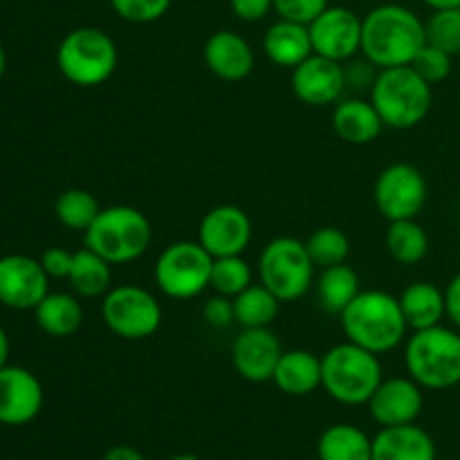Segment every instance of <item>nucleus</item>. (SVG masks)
I'll list each match as a JSON object with an SVG mask.
<instances>
[{
  "instance_id": "1",
  "label": "nucleus",
  "mask_w": 460,
  "mask_h": 460,
  "mask_svg": "<svg viewBox=\"0 0 460 460\" xmlns=\"http://www.w3.org/2000/svg\"><path fill=\"white\" fill-rule=\"evenodd\" d=\"M425 45V22L402 4H380L362 18L364 58L380 70L411 66Z\"/></svg>"
},
{
  "instance_id": "2",
  "label": "nucleus",
  "mask_w": 460,
  "mask_h": 460,
  "mask_svg": "<svg viewBox=\"0 0 460 460\" xmlns=\"http://www.w3.org/2000/svg\"><path fill=\"white\" fill-rule=\"evenodd\" d=\"M340 317L349 341L376 355L402 344L409 331L400 301L382 290L359 292Z\"/></svg>"
},
{
  "instance_id": "3",
  "label": "nucleus",
  "mask_w": 460,
  "mask_h": 460,
  "mask_svg": "<svg viewBox=\"0 0 460 460\" xmlns=\"http://www.w3.org/2000/svg\"><path fill=\"white\" fill-rule=\"evenodd\" d=\"M431 85L411 66L385 67L371 88V103L382 124L407 130L425 121L431 111Z\"/></svg>"
},
{
  "instance_id": "4",
  "label": "nucleus",
  "mask_w": 460,
  "mask_h": 460,
  "mask_svg": "<svg viewBox=\"0 0 460 460\" xmlns=\"http://www.w3.org/2000/svg\"><path fill=\"white\" fill-rule=\"evenodd\" d=\"M409 377L431 391L460 385V335L452 328L431 326L413 331L404 349Z\"/></svg>"
},
{
  "instance_id": "5",
  "label": "nucleus",
  "mask_w": 460,
  "mask_h": 460,
  "mask_svg": "<svg viewBox=\"0 0 460 460\" xmlns=\"http://www.w3.org/2000/svg\"><path fill=\"white\" fill-rule=\"evenodd\" d=\"M382 385V367L376 353L344 341L322 358V386L341 404H368Z\"/></svg>"
},
{
  "instance_id": "6",
  "label": "nucleus",
  "mask_w": 460,
  "mask_h": 460,
  "mask_svg": "<svg viewBox=\"0 0 460 460\" xmlns=\"http://www.w3.org/2000/svg\"><path fill=\"white\" fill-rule=\"evenodd\" d=\"M151 223L139 209L128 205L106 207L84 232L88 250L97 252L111 265L137 261L151 245Z\"/></svg>"
},
{
  "instance_id": "7",
  "label": "nucleus",
  "mask_w": 460,
  "mask_h": 460,
  "mask_svg": "<svg viewBox=\"0 0 460 460\" xmlns=\"http://www.w3.org/2000/svg\"><path fill=\"white\" fill-rule=\"evenodd\" d=\"M117 45L97 27H76L67 31L57 49V66L70 84L94 88L106 84L117 67Z\"/></svg>"
},
{
  "instance_id": "8",
  "label": "nucleus",
  "mask_w": 460,
  "mask_h": 460,
  "mask_svg": "<svg viewBox=\"0 0 460 460\" xmlns=\"http://www.w3.org/2000/svg\"><path fill=\"white\" fill-rule=\"evenodd\" d=\"M259 277L281 304L301 299L314 281V263L305 243L292 236L270 241L259 256Z\"/></svg>"
},
{
  "instance_id": "9",
  "label": "nucleus",
  "mask_w": 460,
  "mask_h": 460,
  "mask_svg": "<svg viewBox=\"0 0 460 460\" xmlns=\"http://www.w3.org/2000/svg\"><path fill=\"white\" fill-rule=\"evenodd\" d=\"M214 256L193 241L166 247L155 263V283L166 296L178 301L193 299L211 286Z\"/></svg>"
},
{
  "instance_id": "10",
  "label": "nucleus",
  "mask_w": 460,
  "mask_h": 460,
  "mask_svg": "<svg viewBox=\"0 0 460 460\" xmlns=\"http://www.w3.org/2000/svg\"><path fill=\"white\" fill-rule=\"evenodd\" d=\"M102 317L112 335L128 341L155 335L162 323L160 301L139 286L112 288L103 295Z\"/></svg>"
},
{
  "instance_id": "11",
  "label": "nucleus",
  "mask_w": 460,
  "mask_h": 460,
  "mask_svg": "<svg viewBox=\"0 0 460 460\" xmlns=\"http://www.w3.org/2000/svg\"><path fill=\"white\" fill-rule=\"evenodd\" d=\"M373 200L389 223L416 218L427 202V180L413 164H391L377 175Z\"/></svg>"
},
{
  "instance_id": "12",
  "label": "nucleus",
  "mask_w": 460,
  "mask_h": 460,
  "mask_svg": "<svg viewBox=\"0 0 460 460\" xmlns=\"http://www.w3.org/2000/svg\"><path fill=\"white\" fill-rule=\"evenodd\" d=\"M313 52L332 61H349L362 49V18L346 7L328 4L308 25Z\"/></svg>"
},
{
  "instance_id": "13",
  "label": "nucleus",
  "mask_w": 460,
  "mask_h": 460,
  "mask_svg": "<svg viewBox=\"0 0 460 460\" xmlns=\"http://www.w3.org/2000/svg\"><path fill=\"white\" fill-rule=\"evenodd\" d=\"M40 261L25 254L0 259V304L12 310H34L49 292Z\"/></svg>"
},
{
  "instance_id": "14",
  "label": "nucleus",
  "mask_w": 460,
  "mask_h": 460,
  "mask_svg": "<svg viewBox=\"0 0 460 460\" xmlns=\"http://www.w3.org/2000/svg\"><path fill=\"white\" fill-rule=\"evenodd\" d=\"M198 243L214 259L241 256L252 243V220L241 207L220 205L207 211L198 227Z\"/></svg>"
},
{
  "instance_id": "15",
  "label": "nucleus",
  "mask_w": 460,
  "mask_h": 460,
  "mask_svg": "<svg viewBox=\"0 0 460 460\" xmlns=\"http://www.w3.org/2000/svg\"><path fill=\"white\" fill-rule=\"evenodd\" d=\"M283 349L270 328H243L232 344V364L247 382L272 380Z\"/></svg>"
},
{
  "instance_id": "16",
  "label": "nucleus",
  "mask_w": 460,
  "mask_h": 460,
  "mask_svg": "<svg viewBox=\"0 0 460 460\" xmlns=\"http://www.w3.org/2000/svg\"><path fill=\"white\" fill-rule=\"evenodd\" d=\"M43 409V386L22 367L0 368V425L22 427Z\"/></svg>"
},
{
  "instance_id": "17",
  "label": "nucleus",
  "mask_w": 460,
  "mask_h": 460,
  "mask_svg": "<svg viewBox=\"0 0 460 460\" xmlns=\"http://www.w3.org/2000/svg\"><path fill=\"white\" fill-rule=\"evenodd\" d=\"M344 88V67L340 61L310 54L304 63L292 67V93L308 106L319 108L335 103Z\"/></svg>"
},
{
  "instance_id": "18",
  "label": "nucleus",
  "mask_w": 460,
  "mask_h": 460,
  "mask_svg": "<svg viewBox=\"0 0 460 460\" xmlns=\"http://www.w3.org/2000/svg\"><path fill=\"white\" fill-rule=\"evenodd\" d=\"M422 386L411 377L382 380L376 394L368 400V411L373 420L382 427L411 425L422 411Z\"/></svg>"
},
{
  "instance_id": "19",
  "label": "nucleus",
  "mask_w": 460,
  "mask_h": 460,
  "mask_svg": "<svg viewBox=\"0 0 460 460\" xmlns=\"http://www.w3.org/2000/svg\"><path fill=\"white\" fill-rule=\"evenodd\" d=\"M205 66L223 81H243L254 70V52L241 34L220 30L205 43Z\"/></svg>"
},
{
  "instance_id": "20",
  "label": "nucleus",
  "mask_w": 460,
  "mask_h": 460,
  "mask_svg": "<svg viewBox=\"0 0 460 460\" xmlns=\"http://www.w3.org/2000/svg\"><path fill=\"white\" fill-rule=\"evenodd\" d=\"M371 460H436L434 438L413 422L382 427L373 438Z\"/></svg>"
},
{
  "instance_id": "21",
  "label": "nucleus",
  "mask_w": 460,
  "mask_h": 460,
  "mask_svg": "<svg viewBox=\"0 0 460 460\" xmlns=\"http://www.w3.org/2000/svg\"><path fill=\"white\" fill-rule=\"evenodd\" d=\"M272 382L286 395H310L322 386V359L310 350H283Z\"/></svg>"
},
{
  "instance_id": "22",
  "label": "nucleus",
  "mask_w": 460,
  "mask_h": 460,
  "mask_svg": "<svg viewBox=\"0 0 460 460\" xmlns=\"http://www.w3.org/2000/svg\"><path fill=\"white\" fill-rule=\"evenodd\" d=\"M263 49L270 61L279 67H296L313 52L308 25L292 21H279L268 30L263 39Z\"/></svg>"
},
{
  "instance_id": "23",
  "label": "nucleus",
  "mask_w": 460,
  "mask_h": 460,
  "mask_svg": "<svg viewBox=\"0 0 460 460\" xmlns=\"http://www.w3.org/2000/svg\"><path fill=\"white\" fill-rule=\"evenodd\" d=\"M332 128L349 144H371L382 133L385 124L371 102L346 99L332 111Z\"/></svg>"
},
{
  "instance_id": "24",
  "label": "nucleus",
  "mask_w": 460,
  "mask_h": 460,
  "mask_svg": "<svg viewBox=\"0 0 460 460\" xmlns=\"http://www.w3.org/2000/svg\"><path fill=\"white\" fill-rule=\"evenodd\" d=\"M398 301L404 319H407V326L413 328V331L438 326L445 314H447L445 292L429 281H418L404 288Z\"/></svg>"
},
{
  "instance_id": "25",
  "label": "nucleus",
  "mask_w": 460,
  "mask_h": 460,
  "mask_svg": "<svg viewBox=\"0 0 460 460\" xmlns=\"http://www.w3.org/2000/svg\"><path fill=\"white\" fill-rule=\"evenodd\" d=\"M34 313L40 331L57 340L75 335L84 322V308L76 296L67 295V292H48V296L36 305Z\"/></svg>"
},
{
  "instance_id": "26",
  "label": "nucleus",
  "mask_w": 460,
  "mask_h": 460,
  "mask_svg": "<svg viewBox=\"0 0 460 460\" xmlns=\"http://www.w3.org/2000/svg\"><path fill=\"white\" fill-rule=\"evenodd\" d=\"M67 281H70L72 290L85 299L103 296L111 290V263L97 252L84 247V250L75 252Z\"/></svg>"
},
{
  "instance_id": "27",
  "label": "nucleus",
  "mask_w": 460,
  "mask_h": 460,
  "mask_svg": "<svg viewBox=\"0 0 460 460\" xmlns=\"http://www.w3.org/2000/svg\"><path fill=\"white\" fill-rule=\"evenodd\" d=\"M373 440L353 425H332L317 443L319 460H371Z\"/></svg>"
},
{
  "instance_id": "28",
  "label": "nucleus",
  "mask_w": 460,
  "mask_h": 460,
  "mask_svg": "<svg viewBox=\"0 0 460 460\" xmlns=\"http://www.w3.org/2000/svg\"><path fill=\"white\" fill-rule=\"evenodd\" d=\"M319 301L332 314H341L349 308L350 301L359 295V274L350 265L340 263L323 268L317 281Z\"/></svg>"
},
{
  "instance_id": "29",
  "label": "nucleus",
  "mask_w": 460,
  "mask_h": 460,
  "mask_svg": "<svg viewBox=\"0 0 460 460\" xmlns=\"http://www.w3.org/2000/svg\"><path fill=\"white\" fill-rule=\"evenodd\" d=\"M386 250L400 265H416L429 252V236L416 218L394 220L386 229Z\"/></svg>"
},
{
  "instance_id": "30",
  "label": "nucleus",
  "mask_w": 460,
  "mask_h": 460,
  "mask_svg": "<svg viewBox=\"0 0 460 460\" xmlns=\"http://www.w3.org/2000/svg\"><path fill=\"white\" fill-rule=\"evenodd\" d=\"M279 304L281 301L263 283H252L241 295L234 296V317L241 328H270L279 314Z\"/></svg>"
},
{
  "instance_id": "31",
  "label": "nucleus",
  "mask_w": 460,
  "mask_h": 460,
  "mask_svg": "<svg viewBox=\"0 0 460 460\" xmlns=\"http://www.w3.org/2000/svg\"><path fill=\"white\" fill-rule=\"evenodd\" d=\"M99 211H102L99 200L85 189H67L54 202V214L58 223L76 232H85L97 220Z\"/></svg>"
},
{
  "instance_id": "32",
  "label": "nucleus",
  "mask_w": 460,
  "mask_h": 460,
  "mask_svg": "<svg viewBox=\"0 0 460 460\" xmlns=\"http://www.w3.org/2000/svg\"><path fill=\"white\" fill-rule=\"evenodd\" d=\"M308 254L313 259L314 268H331V265L346 263L350 252V241L341 229L337 227H322L314 229L310 238L305 241Z\"/></svg>"
},
{
  "instance_id": "33",
  "label": "nucleus",
  "mask_w": 460,
  "mask_h": 460,
  "mask_svg": "<svg viewBox=\"0 0 460 460\" xmlns=\"http://www.w3.org/2000/svg\"><path fill=\"white\" fill-rule=\"evenodd\" d=\"M252 286V270L243 256H223V259H214V268H211V286L218 295L223 296H236L241 295L245 288Z\"/></svg>"
},
{
  "instance_id": "34",
  "label": "nucleus",
  "mask_w": 460,
  "mask_h": 460,
  "mask_svg": "<svg viewBox=\"0 0 460 460\" xmlns=\"http://www.w3.org/2000/svg\"><path fill=\"white\" fill-rule=\"evenodd\" d=\"M427 43L456 57L460 54V7L436 9L425 22Z\"/></svg>"
},
{
  "instance_id": "35",
  "label": "nucleus",
  "mask_w": 460,
  "mask_h": 460,
  "mask_svg": "<svg viewBox=\"0 0 460 460\" xmlns=\"http://www.w3.org/2000/svg\"><path fill=\"white\" fill-rule=\"evenodd\" d=\"M411 67L429 85L440 84V81L447 79L449 72H452V54L443 52V49L427 43L425 48L416 54V58L411 61Z\"/></svg>"
},
{
  "instance_id": "36",
  "label": "nucleus",
  "mask_w": 460,
  "mask_h": 460,
  "mask_svg": "<svg viewBox=\"0 0 460 460\" xmlns=\"http://www.w3.org/2000/svg\"><path fill=\"white\" fill-rule=\"evenodd\" d=\"M119 18L128 22H155L169 12L171 0H111Z\"/></svg>"
},
{
  "instance_id": "37",
  "label": "nucleus",
  "mask_w": 460,
  "mask_h": 460,
  "mask_svg": "<svg viewBox=\"0 0 460 460\" xmlns=\"http://www.w3.org/2000/svg\"><path fill=\"white\" fill-rule=\"evenodd\" d=\"M272 4L283 21L310 25L328 7V0H272Z\"/></svg>"
},
{
  "instance_id": "38",
  "label": "nucleus",
  "mask_w": 460,
  "mask_h": 460,
  "mask_svg": "<svg viewBox=\"0 0 460 460\" xmlns=\"http://www.w3.org/2000/svg\"><path fill=\"white\" fill-rule=\"evenodd\" d=\"M202 317L211 328H227L229 323L236 322V317H234V299L223 295L211 296L205 308H202Z\"/></svg>"
},
{
  "instance_id": "39",
  "label": "nucleus",
  "mask_w": 460,
  "mask_h": 460,
  "mask_svg": "<svg viewBox=\"0 0 460 460\" xmlns=\"http://www.w3.org/2000/svg\"><path fill=\"white\" fill-rule=\"evenodd\" d=\"M72 259H75V254H70L63 247H49L40 254L39 261L49 279H67L72 270Z\"/></svg>"
},
{
  "instance_id": "40",
  "label": "nucleus",
  "mask_w": 460,
  "mask_h": 460,
  "mask_svg": "<svg viewBox=\"0 0 460 460\" xmlns=\"http://www.w3.org/2000/svg\"><path fill=\"white\" fill-rule=\"evenodd\" d=\"M376 66H373L371 61H358V63H350L349 67H344V79H346V85L353 90H364L373 88V84H376Z\"/></svg>"
},
{
  "instance_id": "41",
  "label": "nucleus",
  "mask_w": 460,
  "mask_h": 460,
  "mask_svg": "<svg viewBox=\"0 0 460 460\" xmlns=\"http://www.w3.org/2000/svg\"><path fill=\"white\" fill-rule=\"evenodd\" d=\"M229 4H232V12L236 13V18L245 22L263 21L270 9H274L272 0H229Z\"/></svg>"
},
{
  "instance_id": "42",
  "label": "nucleus",
  "mask_w": 460,
  "mask_h": 460,
  "mask_svg": "<svg viewBox=\"0 0 460 460\" xmlns=\"http://www.w3.org/2000/svg\"><path fill=\"white\" fill-rule=\"evenodd\" d=\"M445 304H447V317L460 328V274L449 281L445 290Z\"/></svg>"
},
{
  "instance_id": "43",
  "label": "nucleus",
  "mask_w": 460,
  "mask_h": 460,
  "mask_svg": "<svg viewBox=\"0 0 460 460\" xmlns=\"http://www.w3.org/2000/svg\"><path fill=\"white\" fill-rule=\"evenodd\" d=\"M102 460H146L142 456V452H137L135 447H128V445H115L106 452V456Z\"/></svg>"
},
{
  "instance_id": "44",
  "label": "nucleus",
  "mask_w": 460,
  "mask_h": 460,
  "mask_svg": "<svg viewBox=\"0 0 460 460\" xmlns=\"http://www.w3.org/2000/svg\"><path fill=\"white\" fill-rule=\"evenodd\" d=\"M7 359H9V337L4 332V328L0 326V368L7 367Z\"/></svg>"
},
{
  "instance_id": "45",
  "label": "nucleus",
  "mask_w": 460,
  "mask_h": 460,
  "mask_svg": "<svg viewBox=\"0 0 460 460\" xmlns=\"http://www.w3.org/2000/svg\"><path fill=\"white\" fill-rule=\"evenodd\" d=\"M425 4H429L431 9H456L460 7V0H422Z\"/></svg>"
},
{
  "instance_id": "46",
  "label": "nucleus",
  "mask_w": 460,
  "mask_h": 460,
  "mask_svg": "<svg viewBox=\"0 0 460 460\" xmlns=\"http://www.w3.org/2000/svg\"><path fill=\"white\" fill-rule=\"evenodd\" d=\"M4 70H7V52H4L3 43H0V79H3Z\"/></svg>"
},
{
  "instance_id": "47",
  "label": "nucleus",
  "mask_w": 460,
  "mask_h": 460,
  "mask_svg": "<svg viewBox=\"0 0 460 460\" xmlns=\"http://www.w3.org/2000/svg\"><path fill=\"white\" fill-rule=\"evenodd\" d=\"M169 460H200V458L191 456V454H182V456H173V458H169Z\"/></svg>"
}]
</instances>
